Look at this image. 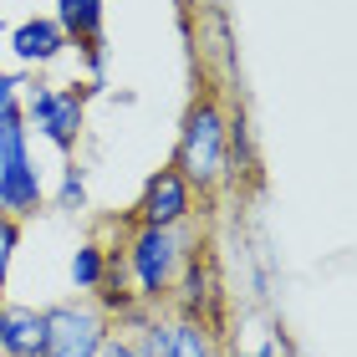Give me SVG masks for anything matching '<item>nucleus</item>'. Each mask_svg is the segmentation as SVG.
<instances>
[{
    "instance_id": "obj_14",
    "label": "nucleus",
    "mask_w": 357,
    "mask_h": 357,
    "mask_svg": "<svg viewBox=\"0 0 357 357\" xmlns=\"http://www.w3.org/2000/svg\"><path fill=\"white\" fill-rule=\"evenodd\" d=\"M133 357H169V321H158V317L143 321V337L133 342Z\"/></svg>"
},
{
    "instance_id": "obj_17",
    "label": "nucleus",
    "mask_w": 357,
    "mask_h": 357,
    "mask_svg": "<svg viewBox=\"0 0 357 357\" xmlns=\"http://www.w3.org/2000/svg\"><path fill=\"white\" fill-rule=\"evenodd\" d=\"M97 357H133V342H123V337H107Z\"/></svg>"
},
{
    "instance_id": "obj_5",
    "label": "nucleus",
    "mask_w": 357,
    "mask_h": 357,
    "mask_svg": "<svg viewBox=\"0 0 357 357\" xmlns=\"http://www.w3.org/2000/svg\"><path fill=\"white\" fill-rule=\"evenodd\" d=\"M112 317H102L97 306L82 296V301H56L46 306V347L41 357H97L107 342Z\"/></svg>"
},
{
    "instance_id": "obj_1",
    "label": "nucleus",
    "mask_w": 357,
    "mask_h": 357,
    "mask_svg": "<svg viewBox=\"0 0 357 357\" xmlns=\"http://www.w3.org/2000/svg\"><path fill=\"white\" fill-rule=\"evenodd\" d=\"M225 107L215 97H199L189 112H184V128H178V149H174V169L184 178L189 189H220L225 178H230V143H225Z\"/></svg>"
},
{
    "instance_id": "obj_13",
    "label": "nucleus",
    "mask_w": 357,
    "mask_h": 357,
    "mask_svg": "<svg viewBox=\"0 0 357 357\" xmlns=\"http://www.w3.org/2000/svg\"><path fill=\"white\" fill-rule=\"evenodd\" d=\"M56 209H67V215H77V209H87V184H82V169H77V164H67V169H61Z\"/></svg>"
},
{
    "instance_id": "obj_16",
    "label": "nucleus",
    "mask_w": 357,
    "mask_h": 357,
    "mask_svg": "<svg viewBox=\"0 0 357 357\" xmlns=\"http://www.w3.org/2000/svg\"><path fill=\"white\" fill-rule=\"evenodd\" d=\"M21 87H26V77H21V72H0V118L21 107Z\"/></svg>"
},
{
    "instance_id": "obj_3",
    "label": "nucleus",
    "mask_w": 357,
    "mask_h": 357,
    "mask_svg": "<svg viewBox=\"0 0 357 357\" xmlns=\"http://www.w3.org/2000/svg\"><path fill=\"white\" fill-rule=\"evenodd\" d=\"M26 133L31 128L21 118V107L0 118V215H10V220L36 215L41 199H46L41 169H36V158H31V138Z\"/></svg>"
},
{
    "instance_id": "obj_2",
    "label": "nucleus",
    "mask_w": 357,
    "mask_h": 357,
    "mask_svg": "<svg viewBox=\"0 0 357 357\" xmlns=\"http://www.w3.org/2000/svg\"><path fill=\"white\" fill-rule=\"evenodd\" d=\"M189 235L184 230H153V225H138L133 240H128V250H123V271L133 275V296L138 301H164L174 281H178V271H184L189 261Z\"/></svg>"
},
{
    "instance_id": "obj_18",
    "label": "nucleus",
    "mask_w": 357,
    "mask_h": 357,
    "mask_svg": "<svg viewBox=\"0 0 357 357\" xmlns=\"http://www.w3.org/2000/svg\"><path fill=\"white\" fill-rule=\"evenodd\" d=\"M0 26H6V21H0Z\"/></svg>"
},
{
    "instance_id": "obj_11",
    "label": "nucleus",
    "mask_w": 357,
    "mask_h": 357,
    "mask_svg": "<svg viewBox=\"0 0 357 357\" xmlns=\"http://www.w3.org/2000/svg\"><path fill=\"white\" fill-rule=\"evenodd\" d=\"M169 357H215L209 321H199V317H174L169 321Z\"/></svg>"
},
{
    "instance_id": "obj_9",
    "label": "nucleus",
    "mask_w": 357,
    "mask_h": 357,
    "mask_svg": "<svg viewBox=\"0 0 357 357\" xmlns=\"http://www.w3.org/2000/svg\"><path fill=\"white\" fill-rule=\"evenodd\" d=\"M10 52H15V61H26V67H46V61H56L67 52V36H61V26L52 15H31V21H21L10 31Z\"/></svg>"
},
{
    "instance_id": "obj_12",
    "label": "nucleus",
    "mask_w": 357,
    "mask_h": 357,
    "mask_svg": "<svg viewBox=\"0 0 357 357\" xmlns=\"http://www.w3.org/2000/svg\"><path fill=\"white\" fill-rule=\"evenodd\" d=\"M102 275H107V250L97 245V240H82V245L72 250V291L92 296V291L102 286Z\"/></svg>"
},
{
    "instance_id": "obj_10",
    "label": "nucleus",
    "mask_w": 357,
    "mask_h": 357,
    "mask_svg": "<svg viewBox=\"0 0 357 357\" xmlns=\"http://www.w3.org/2000/svg\"><path fill=\"white\" fill-rule=\"evenodd\" d=\"M174 291L184 296V312H178V317H199V321L209 317V301H215V275H209L204 255L189 250V261H184V271H178Z\"/></svg>"
},
{
    "instance_id": "obj_19",
    "label": "nucleus",
    "mask_w": 357,
    "mask_h": 357,
    "mask_svg": "<svg viewBox=\"0 0 357 357\" xmlns=\"http://www.w3.org/2000/svg\"><path fill=\"white\" fill-rule=\"evenodd\" d=\"M0 357H6V352H0Z\"/></svg>"
},
{
    "instance_id": "obj_8",
    "label": "nucleus",
    "mask_w": 357,
    "mask_h": 357,
    "mask_svg": "<svg viewBox=\"0 0 357 357\" xmlns=\"http://www.w3.org/2000/svg\"><path fill=\"white\" fill-rule=\"evenodd\" d=\"M46 347V312L26 301H0V352L6 357H41Z\"/></svg>"
},
{
    "instance_id": "obj_4",
    "label": "nucleus",
    "mask_w": 357,
    "mask_h": 357,
    "mask_svg": "<svg viewBox=\"0 0 357 357\" xmlns=\"http://www.w3.org/2000/svg\"><path fill=\"white\" fill-rule=\"evenodd\" d=\"M21 118L52 143L56 153H72L82 138V118H87V97L77 87H21Z\"/></svg>"
},
{
    "instance_id": "obj_6",
    "label": "nucleus",
    "mask_w": 357,
    "mask_h": 357,
    "mask_svg": "<svg viewBox=\"0 0 357 357\" xmlns=\"http://www.w3.org/2000/svg\"><path fill=\"white\" fill-rule=\"evenodd\" d=\"M194 215V189L178 178V169H158L149 174V184L138 194V225H153V230H184Z\"/></svg>"
},
{
    "instance_id": "obj_15",
    "label": "nucleus",
    "mask_w": 357,
    "mask_h": 357,
    "mask_svg": "<svg viewBox=\"0 0 357 357\" xmlns=\"http://www.w3.org/2000/svg\"><path fill=\"white\" fill-rule=\"evenodd\" d=\"M15 245H21V220L0 215V296H6V281H10V261H15Z\"/></svg>"
},
{
    "instance_id": "obj_7",
    "label": "nucleus",
    "mask_w": 357,
    "mask_h": 357,
    "mask_svg": "<svg viewBox=\"0 0 357 357\" xmlns=\"http://www.w3.org/2000/svg\"><path fill=\"white\" fill-rule=\"evenodd\" d=\"M52 21L61 26L67 46H82L87 72L102 77V0H56Z\"/></svg>"
}]
</instances>
